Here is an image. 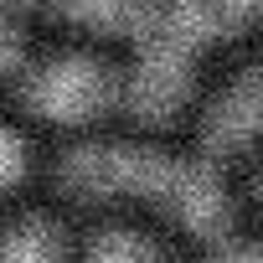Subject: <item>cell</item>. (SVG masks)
<instances>
[{"label":"cell","mask_w":263,"mask_h":263,"mask_svg":"<svg viewBox=\"0 0 263 263\" xmlns=\"http://www.w3.org/2000/svg\"><path fill=\"white\" fill-rule=\"evenodd\" d=\"M217 263H263V248L258 242H242V248H222Z\"/></svg>","instance_id":"8"},{"label":"cell","mask_w":263,"mask_h":263,"mask_svg":"<svg viewBox=\"0 0 263 263\" xmlns=\"http://www.w3.org/2000/svg\"><path fill=\"white\" fill-rule=\"evenodd\" d=\"M57 176H62V186H72L83 196H108V191L150 196L155 206H165L171 217H181L191 232H206V237L227 227L222 181L181 155L129 150V145H83V150L62 155Z\"/></svg>","instance_id":"1"},{"label":"cell","mask_w":263,"mask_h":263,"mask_svg":"<svg viewBox=\"0 0 263 263\" xmlns=\"http://www.w3.org/2000/svg\"><path fill=\"white\" fill-rule=\"evenodd\" d=\"M93 263H171V258L135 232H103L93 242Z\"/></svg>","instance_id":"6"},{"label":"cell","mask_w":263,"mask_h":263,"mask_svg":"<svg viewBox=\"0 0 263 263\" xmlns=\"http://www.w3.org/2000/svg\"><path fill=\"white\" fill-rule=\"evenodd\" d=\"M108 98H114V72L88 57H52L26 78V103L57 124H78L98 114Z\"/></svg>","instance_id":"3"},{"label":"cell","mask_w":263,"mask_h":263,"mask_svg":"<svg viewBox=\"0 0 263 263\" xmlns=\"http://www.w3.org/2000/svg\"><path fill=\"white\" fill-rule=\"evenodd\" d=\"M0 263H62V232L47 217H21L0 232Z\"/></svg>","instance_id":"4"},{"label":"cell","mask_w":263,"mask_h":263,"mask_svg":"<svg viewBox=\"0 0 263 263\" xmlns=\"http://www.w3.org/2000/svg\"><path fill=\"white\" fill-rule=\"evenodd\" d=\"M42 6H52L72 21H88V26H108V31L140 26V16H145V0H42Z\"/></svg>","instance_id":"5"},{"label":"cell","mask_w":263,"mask_h":263,"mask_svg":"<svg viewBox=\"0 0 263 263\" xmlns=\"http://www.w3.org/2000/svg\"><path fill=\"white\" fill-rule=\"evenodd\" d=\"M253 196H258V206H263V165H258V176H253Z\"/></svg>","instance_id":"10"},{"label":"cell","mask_w":263,"mask_h":263,"mask_svg":"<svg viewBox=\"0 0 263 263\" xmlns=\"http://www.w3.org/2000/svg\"><path fill=\"white\" fill-rule=\"evenodd\" d=\"M21 171H26V145H21V135L0 129V191L16 186V181H21Z\"/></svg>","instance_id":"7"},{"label":"cell","mask_w":263,"mask_h":263,"mask_svg":"<svg viewBox=\"0 0 263 263\" xmlns=\"http://www.w3.org/2000/svg\"><path fill=\"white\" fill-rule=\"evenodd\" d=\"M11 62H16V31H11V26H0V72H6Z\"/></svg>","instance_id":"9"},{"label":"cell","mask_w":263,"mask_h":263,"mask_svg":"<svg viewBox=\"0 0 263 263\" xmlns=\"http://www.w3.org/2000/svg\"><path fill=\"white\" fill-rule=\"evenodd\" d=\"M253 16H263V0H176V6L155 21V31H150V42L140 52V67H135V78H129L135 108L160 119L181 98L196 52L212 36H222V31L253 21Z\"/></svg>","instance_id":"2"}]
</instances>
